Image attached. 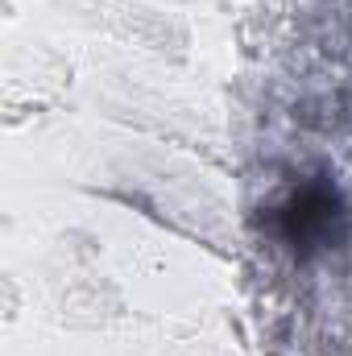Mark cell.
<instances>
[{
	"label": "cell",
	"mask_w": 352,
	"mask_h": 356,
	"mask_svg": "<svg viewBox=\"0 0 352 356\" xmlns=\"http://www.w3.org/2000/svg\"><path fill=\"white\" fill-rule=\"evenodd\" d=\"M340 216V207H336V195L328 191V186H307L294 203H290V211H286V236L298 245H311V241H319L328 228H332V220Z\"/></svg>",
	"instance_id": "1"
}]
</instances>
